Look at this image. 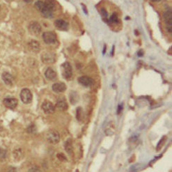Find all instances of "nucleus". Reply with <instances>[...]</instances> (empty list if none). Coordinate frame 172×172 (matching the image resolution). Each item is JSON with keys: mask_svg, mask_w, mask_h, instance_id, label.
<instances>
[{"mask_svg": "<svg viewBox=\"0 0 172 172\" xmlns=\"http://www.w3.org/2000/svg\"><path fill=\"white\" fill-rule=\"evenodd\" d=\"M46 138L49 143L52 144H58L60 141V135L57 130H52L47 133Z\"/></svg>", "mask_w": 172, "mask_h": 172, "instance_id": "obj_1", "label": "nucleus"}, {"mask_svg": "<svg viewBox=\"0 0 172 172\" xmlns=\"http://www.w3.org/2000/svg\"><path fill=\"white\" fill-rule=\"evenodd\" d=\"M62 75L67 80H69L72 77V69L71 65L68 62H65L61 65Z\"/></svg>", "mask_w": 172, "mask_h": 172, "instance_id": "obj_2", "label": "nucleus"}, {"mask_svg": "<svg viewBox=\"0 0 172 172\" xmlns=\"http://www.w3.org/2000/svg\"><path fill=\"white\" fill-rule=\"evenodd\" d=\"M43 40L45 44H52L57 41V36L52 32H46L43 34Z\"/></svg>", "mask_w": 172, "mask_h": 172, "instance_id": "obj_3", "label": "nucleus"}, {"mask_svg": "<svg viewBox=\"0 0 172 172\" xmlns=\"http://www.w3.org/2000/svg\"><path fill=\"white\" fill-rule=\"evenodd\" d=\"M20 98L25 104H29L32 101V93L28 88H24L21 91Z\"/></svg>", "mask_w": 172, "mask_h": 172, "instance_id": "obj_4", "label": "nucleus"}, {"mask_svg": "<svg viewBox=\"0 0 172 172\" xmlns=\"http://www.w3.org/2000/svg\"><path fill=\"white\" fill-rule=\"evenodd\" d=\"M41 59L45 64H52L55 62L56 56L52 52H45L41 56Z\"/></svg>", "mask_w": 172, "mask_h": 172, "instance_id": "obj_5", "label": "nucleus"}, {"mask_svg": "<svg viewBox=\"0 0 172 172\" xmlns=\"http://www.w3.org/2000/svg\"><path fill=\"white\" fill-rule=\"evenodd\" d=\"M164 22L166 25V29L169 33L172 32V12L171 11H166L163 15Z\"/></svg>", "mask_w": 172, "mask_h": 172, "instance_id": "obj_6", "label": "nucleus"}, {"mask_svg": "<svg viewBox=\"0 0 172 172\" xmlns=\"http://www.w3.org/2000/svg\"><path fill=\"white\" fill-rule=\"evenodd\" d=\"M3 102L5 107H6L8 109H11V110L15 109L17 107L18 103V100L14 98H6L4 99Z\"/></svg>", "mask_w": 172, "mask_h": 172, "instance_id": "obj_7", "label": "nucleus"}, {"mask_svg": "<svg viewBox=\"0 0 172 172\" xmlns=\"http://www.w3.org/2000/svg\"><path fill=\"white\" fill-rule=\"evenodd\" d=\"M29 29L31 34H33V35H39L40 32H41V27L39 23L34 21L30 23Z\"/></svg>", "mask_w": 172, "mask_h": 172, "instance_id": "obj_8", "label": "nucleus"}, {"mask_svg": "<svg viewBox=\"0 0 172 172\" xmlns=\"http://www.w3.org/2000/svg\"><path fill=\"white\" fill-rule=\"evenodd\" d=\"M77 81H78V82L81 85L86 86V87L92 86L93 84V79L88 77V76H81V77H79L78 79H77Z\"/></svg>", "mask_w": 172, "mask_h": 172, "instance_id": "obj_9", "label": "nucleus"}, {"mask_svg": "<svg viewBox=\"0 0 172 172\" xmlns=\"http://www.w3.org/2000/svg\"><path fill=\"white\" fill-rule=\"evenodd\" d=\"M42 109L45 113L48 114H53L55 111V107L52 102H49V101H45L43 103Z\"/></svg>", "mask_w": 172, "mask_h": 172, "instance_id": "obj_10", "label": "nucleus"}, {"mask_svg": "<svg viewBox=\"0 0 172 172\" xmlns=\"http://www.w3.org/2000/svg\"><path fill=\"white\" fill-rule=\"evenodd\" d=\"M52 89L55 93H62L66 90V86L63 82H57L52 85Z\"/></svg>", "mask_w": 172, "mask_h": 172, "instance_id": "obj_11", "label": "nucleus"}, {"mask_svg": "<svg viewBox=\"0 0 172 172\" xmlns=\"http://www.w3.org/2000/svg\"><path fill=\"white\" fill-rule=\"evenodd\" d=\"M116 132V126L114 123L113 121H110L109 122L105 128V133L106 135L108 136H112Z\"/></svg>", "mask_w": 172, "mask_h": 172, "instance_id": "obj_12", "label": "nucleus"}, {"mask_svg": "<svg viewBox=\"0 0 172 172\" xmlns=\"http://www.w3.org/2000/svg\"><path fill=\"white\" fill-rule=\"evenodd\" d=\"M54 26L59 30L65 31L68 29V25L66 21L63 20H57L54 21Z\"/></svg>", "mask_w": 172, "mask_h": 172, "instance_id": "obj_13", "label": "nucleus"}, {"mask_svg": "<svg viewBox=\"0 0 172 172\" xmlns=\"http://www.w3.org/2000/svg\"><path fill=\"white\" fill-rule=\"evenodd\" d=\"M45 77L48 79V80L53 81L57 78V72L54 71L52 68H47V70H45Z\"/></svg>", "mask_w": 172, "mask_h": 172, "instance_id": "obj_14", "label": "nucleus"}, {"mask_svg": "<svg viewBox=\"0 0 172 172\" xmlns=\"http://www.w3.org/2000/svg\"><path fill=\"white\" fill-rule=\"evenodd\" d=\"M2 79L4 83L7 85H12L13 83V77L10 73L7 72H3L2 74Z\"/></svg>", "mask_w": 172, "mask_h": 172, "instance_id": "obj_15", "label": "nucleus"}, {"mask_svg": "<svg viewBox=\"0 0 172 172\" xmlns=\"http://www.w3.org/2000/svg\"><path fill=\"white\" fill-rule=\"evenodd\" d=\"M29 48L31 49V50L34 52H39L40 51V44L38 41H32L29 43Z\"/></svg>", "mask_w": 172, "mask_h": 172, "instance_id": "obj_16", "label": "nucleus"}, {"mask_svg": "<svg viewBox=\"0 0 172 172\" xmlns=\"http://www.w3.org/2000/svg\"><path fill=\"white\" fill-rule=\"evenodd\" d=\"M78 99H79L78 95H77L76 92H74V91L70 92V102H71V104H72V105L76 104V103L77 102V101H78Z\"/></svg>", "mask_w": 172, "mask_h": 172, "instance_id": "obj_17", "label": "nucleus"}, {"mask_svg": "<svg viewBox=\"0 0 172 172\" xmlns=\"http://www.w3.org/2000/svg\"><path fill=\"white\" fill-rule=\"evenodd\" d=\"M64 146H65L64 147H65V150H66V151L68 153V154L71 155L72 153V144L71 140L69 139V140L67 141V142L65 143Z\"/></svg>", "mask_w": 172, "mask_h": 172, "instance_id": "obj_18", "label": "nucleus"}, {"mask_svg": "<svg viewBox=\"0 0 172 172\" xmlns=\"http://www.w3.org/2000/svg\"><path fill=\"white\" fill-rule=\"evenodd\" d=\"M57 107L60 110H66L68 109V105L64 100H59L57 103Z\"/></svg>", "mask_w": 172, "mask_h": 172, "instance_id": "obj_19", "label": "nucleus"}, {"mask_svg": "<svg viewBox=\"0 0 172 172\" xmlns=\"http://www.w3.org/2000/svg\"><path fill=\"white\" fill-rule=\"evenodd\" d=\"M44 3L45 6L48 7L49 9H50V10L52 11H54L56 6H55V3H54L52 0H46Z\"/></svg>", "mask_w": 172, "mask_h": 172, "instance_id": "obj_20", "label": "nucleus"}, {"mask_svg": "<svg viewBox=\"0 0 172 172\" xmlns=\"http://www.w3.org/2000/svg\"><path fill=\"white\" fill-rule=\"evenodd\" d=\"M35 6H36V8L39 11L41 12L43 10V8H45V3L43 2V1H37L35 3Z\"/></svg>", "mask_w": 172, "mask_h": 172, "instance_id": "obj_21", "label": "nucleus"}, {"mask_svg": "<svg viewBox=\"0 0 172 172\" xmlns=\"http://www.w3.org/2000/svg\"><path fill=\"white\" fill-rule=\"evenodd\" d=\"M84 118V116H83V111L81 107L77 108V119L78 121H81Z\"/></svg>", "mask_w": 172, "mask_h": 172, "instance_id": "obj_22", "label": "nucleus"}, {"mask_svg": "<svg viewBox=\"0 0 172 172\" xmlns=\"http://www.w3.org/2000/svg\"><path fill=\"white\" fill-rule=\"evenodd\" d=\"M110 22L112 23H117L119 22V18H118V15L117 13H114L113 14L111 15V17L110 18Z\"/></svg>", "mask_w": 172, "mask_h": 172, "instance_id": "obj_23", "label": "nucleus"}, {"mask_svg": "<svg viewBox=\"0 0 172 172\" xmlns=\"http://www.w3.org/2000/svg\"><path fill=\"white\" fill-rule=\"evenodd\" d=\"M166 137H163V138H162L160 139V142H159V144H158V145H157V151H160V150L161 149V148H162V145L164 144V142H165V139H166Z\"/></svg>", "mask_w": 172, "mask_h": 172, "instance_id": "obj_24", "label": "nucleus"}, {"mask_svg": "<svg viewBox=\"0 0 172 172\" xmlns=\"http://www.w3.org/2000/svg\"><path fill=\"white\" fill-rule=\"evenodd\" d=\"M100 13H101V15H102L103 18H107L108 13L105 8H101L100 9Z\"/></svg>", "mask_w": 172, "mask_h": 172, "instance_id": "obj_25", "label": "nucleus"}, {"mask_svg": "<svg viewBox=\"0 0 172 172\" xmlns=\"http://www.w3.org/2000/svg\"><path fill=\"white\" fill-rule=\"evenodd\" d=\"M28 172H40V169L38 166H32V167H31L30 169H29Z\"/></svg>", "mask_w": 172, "mask_h": 172, "instance_id": "obj_26", "label": "nucleus"}, {"mask_svg": "<svg viewBox=\"0 0 172 172\" xmlns=\"http://www.w3.org/2000/svg\"><path fill=\"white\" fill-rule=\"evenodd\" d=\"M81 6H82V8H83V9H84V12L86 14H88V12H87V11H86V6H84V4H81Z\"/></svg>", "mask_w": 172, "mask_h": 172, "instance_id": "obj_27", "label": "nucleus"}, {"mask_svg": "<svg viewBox=\"0 0 172 172\" xmlns=\"http://www.w3.org/2000/svg\"><path fill=\"white\" fill-rule=\"evenodd\" d=\"M123 109V107H121V105L120 106H119V110H118V113H121V110H122Z\"/></svg>", "mask_w": 172, "mask_h": 172, "instance_id": "obj_28", "label": "nucleus"}, {"mask_svg": "<svg viewBox=\"0 0 172 172\" xmlns=\"http://www.w3.org/2000/svg\"><path fill=\"white\" fill-rule=\"evenodd\" d=\"M23 1H25L26 3H31V2H32V1H33V0H23Z\"/></svg>", "mask_w": 172, "mask_h": 172, "instance_id": "obj_29", "label": "nucleus"}, {"mask_svg": "<svg viewBox=\"0 0 172 172\" xmlns=\"http://www.w3.org/2000/svg\"><path fill=\"white\" fill-rule=\"evenodd\" d=\"M153 1H155V2H157V1H160V0H152Z\"/></svg>", "mask_w": 172, "mask_h": 172, "instance_id": "obj_30", "label": "nucleus"}, {"mask_svg": "<svg viewBox=\"0 0 172 172\" xmlns=\"http://www.w3.org/2000/svg\"><path fill=\"white\" fill-rule=\"evenodd\" d=\"M0 8H1V7H0Z\"/></svg>", "mask_w": 172, "mask_h": 172, "instance_id": "obj_31", "label": "nucleus"}]
</instances>
